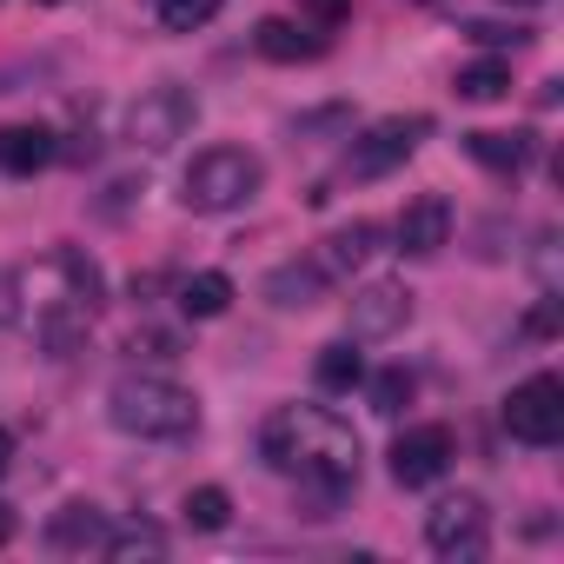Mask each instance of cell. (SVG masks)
<instances>
[{"label": "cell", "mask_w": 564, "mask_h": 564, "mask_svg": "<svg viewBox=\"0 0 564 564\" xmlns=\"http://www.w3.org/2000/svg\"><path fill=\"white\" fill-rule=\"evenodd\" d=\"M372 252H379V226H372V219H352V226L326 232L313 259H319V272H326V279H352Z\"/></svg>", "instance_id": "12"}, {"label": "cell", "mask_w": 564, "mask_h": 564, "mask_svg": "<svg viewBox=\"0 0 564 564\" xmlns=\"http://www.w3.org/2000/svg\"><path fill=\"white\" fill-rule=\"evenodd\" d=\"M41 8H61V0H41Z\"/></svg>", "instance_id": "30"}, {"label": "cell", "mask_w": 564, "mask_h": 564, "mask_svg": "<svg viewBox=\"0 0 564 564\" xmlns=\"http://www.w3.org/2000/svg\"><path fill=\"white\" fill-rule=\"evenodd\" d=\"M313 372H319V386H326V392H352V386L366 379V366H359V352H352V339H339V346H326Z\"/></svg>", "instance_id": "19"}, {"label": "cell", "mask_w": 564, "mask_h": 564, "mask_svg": "<svg viewBox=\"0 0 564 564\" xmlns=\"http://www.w3.org/2000/svg\"><path fill=\"white\" fill-rule=\"evenodd\" d=\"M186 518H193L199 531H226V518H232V498H226L219 485H199V491H186Z\"/></svg>", "instance_id": "22"}, {"label": "cell", "mask_w": 564, "mask_h": 564, "mask_svg": "<svg viewBox=\"0 0 564 564\" xmlns=\"http://www.w3.org/2000/svg\"><path fill=\"white\" fill-rule=\"evenodd\" d=\"M219 8H226V0H160V28L166 34H199Z\"/></svg>", "instance_id": "21"}, {"label": "cell", "mask_w": 564, "mask_h": 564, "mask_svg": "<svg viewBox=\"0 0 564 564\" xmlns=\"http://www.w3.org/2000/svg\"><path fill=\"white\" fill-rule=\"evenodd\" d=\"M61 147H54V133L47 127H0V173H41L47 160H54Z\"/></svg>", "instance_id": "14"}, {"label": "cell", "mask_w": 564, "mask_h": 564, "mask_svg": "<svg viewBox=\"0 0 564 564\" xmlns=\"http://www.w3.org/2000/svg\"><path fill=\"white\" fill-rule=\"evenodd\" d=\"M8 538H14V511H8V505H0V544H8Z\"/></svg>", "instance_id": "28"}, {"label": "cell", "mask_w": 564, "mask_h": 564, "mask_svg": "<svg viewBox=\"0 0 564 564\" xmlns=\"http://www.w3.org/2000/svg\"><path fill=\"white\" fill-rule=\"evenodd\" d=\"M465 153H471L478 166H491V173H524L531 140H524V133H465Z\"/></svg>", "instance_id": "16"}, {"label": "cell", "mask_w": 564, "mask_h": 564, "mask_svg": "<svg viewBox=\"0 0 564 564\" xmlns=\"http://www.w3.org/2000/svg\"><path fill=\"white\" fill-rule=\"evenodd\" d=\"M425 544H432L438 557H478V551H485V498H478V491H458V498L432 505Z\"/></svg>", "instance_id": "7"}, {"label": "cell", "mask_w": 564, "mask_h": 564, "mask_svg": "<svg viewBox=\"0 0 564 564\" xmlns=\"http://www.w3.org/2000/svg\"><path fill=\"white\" fill-rule=\"evenodd\" d=\"M551 326H557V313H551V306H538V313H531V326H524V333H538V339H544V333H551Z\"/></svg>", "instance_id": "27"}, {"label": "cell", "mask_w": 564, "mask_h": 564, "mask_svg": "<svg viewBox=\"0 0 564 564\" xmlns=\"http://www.w3.org/2000/svg\"><path fill=\"white\" fill-rule=\"evenodd\" d=\"M445 465H452V432H445V425H412V432L392 445V478H399L405 491L438 485Z\"/></svg>", "instance_id": "8"}, {"label": "cell", "mask_w": 564, "mask_h": 564, "mask_svg": "<svg viewBox=\"0 0 564 564\" xmlns=\"http://www.w3.org/2000/svg\"><path fill=\"white\" fill-rule=\"evenodd\" d=\"M419 8H432V0H419Z\"/></svg>", "instance_id": "32"}, {"label": "cell", "mask_w": 564, "mask_h": 564, "mask_svg": "<svg viewBox=\"0 0 564 564\" xmlns=\"http://www.w3.org/2000/svg\"><path fill=\"white\" fill-rule=\"evenodd\" d=\"M193 120H199V100L166 80V87H147V94L127 107V140L147 147V153H166V147H180V140L193 133Z\"/></svg>", "instance_id": "4"}, {"label": "cell", "mask_w": 564, "mask_h": 564, "mask_svg": "<svg viewBox=\"0 0 564 564\" xmlns=\"http://www.w3.org/2000/svg\"><path fill=\"white\" fill-rule=\"evenodd\" d=\"M14 319H21V279L0 265V326H14Z\"/></svg>", "instance_id": "26"}, {"label": "cell", "mask_w": 564, "mask_h": 564, "mask_svg": "<svg viewBox=\"0 0 564 564\" xmlns=\"http://www.w3.org/2000/svg\"><path fill=\"white\" fill-rule=\"evenodd\" d=\"M445 239H452V206H445L438 193H419V199L399 213V252H412V259H432Z\"/></svg>", "instance_id": "10"}, {"label": "cell", "mask_w": 564, "mask_h": 564, "mask_svg": "<svg viewBox=\"0 0 564 564\" xmlns=\"http://www.w3.org/2000/svg\"><path fill=\"white\" fill-rule=\"evenodd\" d=\"M100 551H107V557H160V551H166V531H160V524H127V531H107Z\"/></svg>", "instance_id": "20"}, {"label": "cell", "mask_w": 564, "mask_h": 564, "mask_svg": "<svg viewBox=\"0 0 564 564\" xmlns=\"http://www.w3.org/2000/svg\"><path fill=\"white\" fill-rule=\"evenodd\" d=\"M107 419L127 438H193L199 432V399L160 372H127L107 392Z\"/></svg>", "instance_id": "2"}, {"label": "cell", "mask_w": 564, "mask_h": 564, "mask_svg": "<svg viewBox=\"0 0 564 564\" xmlns=\"http://www.w3.org/2000/svg\"><path fill=\"white\" fill-rule=\"evenodd\" d=\"M505 432H511L518 445H557V438H564V379L531 372L524 386H511V399H505Z\"/></svg>", "instance_id": "5"}, {"label": "cell", "mask_w": 564, "mask_h": 564, "mask_svg": "<svg viewBox=\"0 0 564 564\" xmlns=\"http://www.w3.org/2000/svg\"><path fill=\"white\" fill-rule=\"evenodd\" d=\"M405 405H412V379H405V372H379V379H372V412L392 419V412H405Z\"/></svg>", "instance_id": "23"}, {"label": "cell", "mask_w": 564, "mask_h": 564, "mask_svg": "<svg viewBox=\"0 0 564 564\" xmlns=\"http://www.w3.org/2000/svg\"><path fill=\"white\" fill-rule=\"evenodd\" d=\"M425 133H432V120H425V113H392V120L366 127V140H352L346 173H352V180H386L392 166H405V160L419 153V140H425Z\"/></svg>", "instance_id": "6"}, {"label": "cell", "mask_w": 564, "mask_h": 564, "mask_svg": "<svg viewBox=\"0 0 564 564\" xmlns=\"http://www.w3.org/2000/svg\"><path fill=\"white\" fill-rule=\"evenodd\" d=\"M518 8H538V0H518Z\"/></svg>", "instance_id": "31"}, {"label": "cell", "mask_w": 564, "mask_h": 564, "mask_svg": "<svg viewBox=\"0 0 564 564\" xmlns=\"http://www.w3.org/2000/svg\"><path fill=\"white\" fill-rule=\"evenodd\" d=\"M8 458H14V438H8V432H0V471H8Z\"/></svg>", "instance_id": "29"}, {"label": "cell", "mask_w": 564, "mask_h": 564, "mask_svg": "<svg viewBox=\"0 0 564 564\" xmlns=\"http://www.w3.org/2000/svg\"><path fill=\"white\" fill-rule=\"evenodd\" d=\"M47 538H54L61 551H94V544H107V511H100V505H67V511L47 524Z\"/></svg>", "instance_id": "15"}, {"label": "cell", "mask_w": 564, "mask_h": 564, "mask_svg": "<svg viewBox=\"0 0 564 564\" xmlns=\"http://www.w3.org/2000/svg\"><path fill=\"white\" fill-rule=\"evenodd\" d=\"M300 14L319 21V28H339V21L352 14V0H300Z\"/></svg>", "instance_id": "25"}, {"label": "cell", "mask_w": 564, "mask_h": 564, "mask_svg": "<svg viewBox=\"0 0 564 564\" xmlns=\"http://www.w3.org/2000/svg\"><path fill=\"white\" fill-rule=\"evenodd\" d=\"M511 94V61H471V67H458V100H505Z\"/></svg>", "instance_id": "18"}, {"label": "cell", "mask_w": 564, "mask_h": 564, "mask_svg": "<svg viewBox=\"0 0 564 564\" xmlns=\"http://www.w3.org/2000/svg\"><path fill=\"white\" fill-rule=\"evenodd\" d=\"M226 306H232V279L226 272H193L180 286V313L186 319H219Z\"/></svg>", "instance_id": "17"}, {"label": "cell", "mask_w": 564, "mask_h": 564, "mask_svg": "<svg viewBox=\"0 0 564 564\" xmlns=\"http://www.w3.org/2000/svg\"><path fill=\"white\" fill-rule=\"evenodd\" d=\"M465 41H478V47H524L531 41V28H498V21H465Z\"/></svg>", "instance_id": "24"}, {"label": "cell", "mask_w": 564, "mask_h": 564, "mask_svg": "<svg viewBox=\"0 0 564 564\" xmlns=\"http://www.w3.org/2000/svg\"><path fill=\"white\" fill-rule=\"evenodd\" d=\"M259 293H265L279 313H306V306H319V293H326V272H319V259H286V265L265 272Z\"/></svg>", "instance_id": "11"}, {"label": "cell", "mask_w": 564, "mask_h": 564, "mask_svg": "<svg viewBox=\"0 0 564 564\" xmlns=\"http://www.w3.org/2000/svg\"><path fill=\"white\" fill-rule=\"evenodd\" d=\"M265 186V160L259 153H246V147H206L193 166H186V206L193 213H232V206H246L252 193Z\"/></svg>", "instance_id": "3"}, {"label": "cell", "mask_w": 564, "mask_h": 564, "mask_svg": "<svg viewBox=\"0 0 564 564\" xmlns=\"http://www.w3.org/2000/svg\"><path fill=\"white\" fill-rule=\"evenodd\" d=\"M252 47H259L265 61H279V67H293V61H319V54H326V41H319V34H306V28H293V21H259V28H252Z\"/></svg>", "instance_id": "13"}, {"label": "cell", "mask_w": 564, "mask_h": 564, "mask_svg": "<svg viewBox=\"0 0 564 564\" xmlns=\"http://www.w3.org/2000/svg\"><path fill=\"white\" fill-rule=\"evenodd\" d=\"M405 319H412V293L399 279H372L352 293V339H392Z\"/></svg>", "instance_id": "9"}, {"label": "cell", "mask_w": 564, "mask_h": 564, "mask_svg": "<svg viewBox=\"0 0 564 564\" xmlns=\"http://www.w3.org/2000/svg\"><path fill=\"white\" fill-rule=\"evenodd\" d=\"M259 458L272 471H293L300 485L352 491V478H359V432L339 412H326V405H279L259 425Z\"/></svg>", "instance_id": "1"}]
</instances>
